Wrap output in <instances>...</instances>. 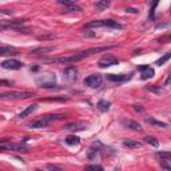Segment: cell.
<instances>
[{"mask_svg": "<svg viewBox=\"0 0 171 171\" xmlns=\"http://www.w3.org/2000/svg\"><path fill=\"white\" fill-rule=\"evenodd\" d=\"M36 84L42 88H55L56 86V76L52 74H47V75H42V76L36 78Z\"/></svg>", "mask_w": 171, "mask_h": 171, "instance_id": "1", "label": "cell"}, {"mask_svg": "<svg viewBox=\"0 0 171 171\" xmlns=\"http://www.w3.org/2000/svg\"><path fill=\"white\" fill-rule=\"evenodd\" d=\"M88 28H92V27H104V28H114V29H122L123 26L119 24L118 22H114V20H98V22H92L90 23Z\"/></svg>", "mask_w": 171, "mask_h": 171, "instance_id": "2", "label": "cell"}, {"mask_svg": "<svg viewBox=\"0 0 171 171\" xmlns=\"http://www.w3.org/2000/svg\"><path fill=\"white\" fill-rule=\"evenodd\" d=\"M78 67L71 66V67H67L66 70L63 71V80L66 84H74L78 79Z\"/></svg>", "mask_w": 171, "mask_h": 171, "instance_id": "3", "label": "cell"}, {"mask_svg": "<svg viewBox=\"0 0 171 171\" xmlns=\"http://www.w3.org/2000/svg\"><path fill=\"white\" fill-rule=\"evenodd\" d=\"M102 83H103V78H102V75H99V74L90 75V76L84 79V84L91 88H98L102 86Z\"/></svg>", "mask_w": 171, "mask_h": 171, "instance_id": "4", "label": "cell"}, {"mask_svg": "<svg viewBox=\"0 0 171 171\" xmlns=\"http://www.w3.org/2000/svg\"><path fill=\"white\" fill-rule=\"evenodd\" d=\"M32 96L34 94L26 92V91H13V92H7V94L0 95V98H9V99H28Z\"/></svg>", "mask_w": 171, "mask_h": 171, "instance_id": "5", "label": "cell"}, {"mask_svg": "<svg viewBox=\"0 0 171 171\" xmlns=\"http://www.w3.org/2000/svg\"><path fill=\"white\" fill-rule=\"evenodd\" d=\"M0 66L6 70H20L23 67V64L22 62H19L16 59H8V60H4Z\"/></svg>", "mask_w": 171, "mask_h": 171, "instance_id": "6", "label": "cell"}, {"mask_svg": "<svg viewBox=\"0 0 171 171\" xmlns=\"http://www.w3.org/2000/svg\"><path fill=\"white\" fill-rule=\"evenodd\" d=\"M115 64H119V60L114 56H104L98 62V66L100 68H106V67H111Z\"/></svg>", "mask_w": 171, "mask_h": 171, "instance_id": "7", "label": "cell"}, {"mask_svg": "<svg viewBox=\"0 0 171 171\" xmlns=\"http://www.w3.org/2000/svg\"><path fill=\"white\" fill-rule=\"evenodd\" d=\"M87 127V123L86 122H74V123H67L64 124V130H70V131H82Z\"/></svg>", "mask_w": 171, "mask_h": 171, "instance_id": "8", "label": "cell"}, {"mask_svg": "<svg viewBox=\"0 0 171 171\" xmlns=\"http://www.w3.org/2000/svg\"><path fill=\"white\" fill-rule=\"evenodd\" d=\"M107 80L108 82H126V80H128V79H131V74H128V75H114V74H108L107 76Z\"/></svg>", "mask_w": 171, "mask_h": 171, "instance_id": "9", "label": "cell"}, {"mask_svg": "<svg viewBox=\"0 0 171 171\" xmlns=\"http://www.w3.org/2000/svg\"><path fill=\"white\" fill-rule=\"evenodd\" d=\"M6 150H11V151H18V153H27L28 148L23 144L19 143H6Z\"/></svg>", "mask_w": 171, "mask_h": 171, "instance_id": "10", "label": "cell"}, {"mask_svg": "<svg viewBox=\"0 0 171 171\" xmlns=\"http://www.w3.org/2000/svg\"><path fill=\"white\" fill-rule=\"evenodd\" d=\"M59 4L67 7V11H75V12H82V8L76 6L74 2H70V0H59Z\"/></svg>", "mask_w": 171, "mask_h": 171, "instance_id": "11", "label": "cell"}, {"mask_svg": "<svg viewBox=\"0 0 171 171\" xmlns=\"http://www.w3.org/2000/svg\"><path fill=\"white\" fill-rule=\"evenodd\" d=\"M49 122L48 120L44 118V117H42L40 119H38V120H35V122H32V123H29L28 124V127L29 128H43V127H46V126L48 124Z\"/></svg>", "mask_w": 171, "mask_h": 171, "instance_id": "12", "label": "cell"}, {"mask_svg": "<svg viewBox=\"0 0 171 171\" xmlns=\"http://www.w3.org/2000/svg\"><path fill=\"white\" fill-rule=\"evenodd\" d=\"M123 126L127 128H131L134 131H142V126H140L138 122H134V120H127V119H123Z\"/></svg>", "mask_w": 171, "mask_h": 171, "instance_id": "13", "label": "cell"}, {"mask_svg": "<svg viewBox=\"0 0 171 171\" xmlns=\"http://www.w3.org/2000/svg\"><path fill=\"white\" fill-rule=\"evenodd\" d=\"M139 70L142 71V79L146 80V79H150V78H153L154 76V70L153 68H150L147 66H142V67H139Z\"/></svg>", "mask_w": 171, "mask_h": 171, "instance_id": "14", "label": "cell"}, {"mask_svg": "<svg viewBox=\"0 0 171 171\" xmlns=\"http://www.w3.org/2000/svg\"><path fill=\"white\" fill-rule=\"evenodd\" d=\"M7 55H18V51L13 47L0 46V56H7Z\"/></svg>", "mask_w": 171, "mask_h": 171, "instance_id": "15", "label": "cell"}, {"mask_svg": "<svg viewBox=\"0 0 171 171\" xmlns=\"http://www.w3.org/2000/svg\"><path fill=\"white\" fill-rule=\"evenodd\" d=\"M123 146L127 148H140L142 147V143L140 142H137V140H131V139H126L123 140Z\"/></svg>", "mask_w": 171, "mask_h": 171, "instance_id": "16", "label": "cell"}, {"mask_svg": "<svg viewBox=\"0 0 171 171\" xmlns=\"http://www.w3.org/2000/svg\"><path fill=\"white\" fill-rule=\"evenodd\" d=\"M36 108H38V106H36V104L28 106V107H27L26 110H24V111H22V112L19 114V118H20V119H23V118L28 117V115H29V114H32V112H34V111H35V110H36Z\"/></svg>", "mask_w": 171, "mask_h": 171, "instance_id": "17", "label": "cell"}, {"mask_svg": "<svg viewBox=\"0 0 171 171\" xmlns=\"http://www.w3.org/2000/svg\"><path fill=\"white\" fill-rule=\"evenodd\" d=\"M147 90H148L150 92H154V94H157V95H160V94H164L166 92L163 87H160V86H155V84L147 86Z\"/></svg>", "mask_w": 171, "mask_h": 171, "instance_id": "18", "label": "cell"}, {"mask_svg": "<svg viewBox=\"0 0 171 171\" xmlns=\"http://www.w3.org/2000/svg\"><path fill=\"white\" fill-rule=\"evenodd\" d=\"M51 51H54V47H39V48L32 49L31 54L40 55V54H47V52H51Z\"/></svg>", "mask_w": 171, "mask_h": 171, "instance_id": "19", "label": "cell"}, {"mask_svg": "<svg viewBox=\"0 0 171 171\" xmlns=\"http://www.w3.org/2000/svg\"><path fill=\"white\" fill-rule=\"evenodd\" d=\"M110 106H111V103L107 102V100H99V102H98V108H99L102 112L108 111Z\"/></svg>", "mask_w": 171, "mask_h": 171, "instance_id": "20", "label": "cell"}, {"mask_svg": "<svg viewBox=\"0 0 171 171\" xmlns=\"http://www.w3.org/2000/svg\"><path fill=\"white\" fill-rule=\"evenodd\" d=\"M147 123L154 124V126H157V127H162V128L167 127V123L160 122V120H157V119H154V118H147Z\"/></svg>", "mask_w": 171, "mask_h": 171, "instance_id": "21", "label": "cell"}, {"mask_svg": "<svg viewBox=\"0 0 171 171\" xmlns=\"http://www.w3.org/2000/svg\"><path fill=\"white\" fill-rule=\"evenodd\" d=\"M66 143L70 146H78L80 143V139L78 137H75V135H70V137L66 138Z\"/></svg>", "mask_w": 171, "mask_h": 171, "instance_id": "22", "label": "cell"}, {"mask_svg": "<svg viewBox=\"0 0 171 171\" xmlns=\"http://www.w3.org/2000/svg\"><path fill=\"white\" fill-rule=\"evenodd\" d=\"M110 7V2L108 0H102V2H98L95 4V8L98 9V11H104L106 8Z\"/></svg>", "mask_w": 171, "mask_h": 171, "instance_id": "23", "label": "cell"}, {"mask_svg": "<svg viewBox=\"0 0 171 171\" xmlns=\"http://www.w3.org/2000/svg\"><path fill=\"white\" fill-rule=\"evenodd\" d=\"M88 159L90 160H96V159H100V150H94L91 148L88 153Z\"/></svg>", "mask_w": 171, "mask_h": 171, "instance_id": "24", "label": "cell"}, {"mask_svg": "<svg viewBox=\"0 0 171 171\" xmlns=\"http://www.w3.org/2000/svg\"><path fill=\"white\" fill-rule=\"evenodd\" d=\"M144 140H146V142H147L148 144L154 146V147H158V144H159V140L155 138V137H146Z\"/></svg>", "mask_w": 171, "mask_h": 171, "instance_id": "25", "label": "cell"}, {"mask_svg": "<svg viewBox=\"0 0 171 171\" xmlns=\"http://www.w3.org/2000/svg\"><path fill=\"white\" fill-rule=\"evenodd\" d=\"M83 171H104V170H103L102 166H99V164H90Z\"/></svg>", "mask_w": 171, "mask_h": 171, "instance_id": "26", "label": "cell"}, {"mask_svg": "<svg viewBox=\"0 0 171 171\" xmlns=\"http://www.w3.org/2000/svg\"><path fill=\"white\" fill-rule=\"evenodd\" d=\"M44 171H64V170L55 164H46L44 166Z\"/></svg>", "mask_w": 171, "mask_h": 171, "instance_id": "27", "label": "cell"}, {"mask_svg": "<svg viewBox=\"0 0 171 171\" xmlns=\"http://www.w3.org/2000/svg\"><path fill=\"white\" fill-rule=\"evenodd\" d=\"M171 58V54L170 52H167V54H166L164 55V56H162V58H160L159 60H157V64H158V66H163V64L166 63V62H167V60Z\"/></svg>", "mask_w": 171, "mask_h": 171, "instance_id": "28", "label": "cell"}, {"mask_svg": "<svg viewBox=\"0 0 171 171\" xmlns=\"http://www.w3.org/2000/svg\"><path fill=\"white\" fill-rule=\"evenodd\" d=\"M157 157L160 158V160H164V159H170L171 154L168 151H160V153H157Z\"/></svg>", "mask_w": 171, "mask_h": 171, "instance_id": "29", "label": "cell"}, {"mask_svg": "<svg viewBox=\"0 0 171 171\" xmlns=\"http://www.w3.org/2000/svg\"><path fill=\"white\" fill-rule=\"evenodd\" d=\"M160 166L166 170V171H170L171 170V164H170V159H164V160H160Z\"/></svg>", "mask_w": 171, "mask_h": 171, "instance_id": "30", "label": "cell"}, {"mask_svg": "<svg viewBox=\"0 0 171 171\" xmlns=\"http://www.w3.org/2000/svg\"><path fill=\"white\" fill-rule=\"evenodd\" d=\"M55 38H56V35H54V34H51V35H43V36H38L39 40H52Z\"/></svg>", "mask_w": 171, "mask_h": 171, "instance_id": "31", "label": "cell"}, {"mask_svg": "<svg viewBox=\"0 0 171 171\" xmlns=\"http://www.w3.org/2000/svg\"><path fill=\"white\" fill-rule=\"evenodd\" d=\"M158 6V2H154L153 3V7H151V9H150V15H148V19H151V20H154V12H155V7Z\"/></svg>", "mask_w": 171, "mask_h": 171, "instance_id": "32", "label": "cell"}, {"mask_svg": "<svg viewBox=\"0 0 171 171\" xmlns=\"http://www.w3.org/2000/svg\"><path fill=\"white\" fill-rule=\"evenodd\" d=\"M44 102H66V98H51V99H44Z\"/></svg>", "mask_w": 171, "mask_h": 171, "instance_id": "33", "label": "cell"}, {"mask_svg": "<svg viewBox=\"0 0 171 171\" xmlns=\"http://www.w3.org/2000/svg\"><path fill=\"white\" fill-rule=\"evenodd\" d=\"M84 36H87V38H95V36H96V34H95L94 31H90V29H87V31L84 32Z\"/></svg>", "mask_w": 171, "mask_h": 171, "instance_id": "34", "label": "cell"}, {"mask_svg": "<svg viewBox=\"0 0 171 171\" xmlns=\"http://www.w3.org/2000/svg\"><path fill=\"white\" fill-rule=\"evenodd\" d=\"M132 107H134L135 111H138V112H143L144 111V108L142 107V106H132Z\"/></svg>", "mask_w": 171, "mask_h": 171, "instance_id": "35", "label": "cell"}, {"mask_svg": "<svg viewBox=\"0 0 171 171\" xmlns=\"http://www.w3.org/2000/svg\"><path fill=\"white\" fill-rule=\"evenodd\" d=\"M126 11L130 12V13H138V9H135V8H127Z\"/></svg>", "mask_w": 171, "mask_h": 171, "instance_id": "36", "label": "cell"}, {"mask_svg": "<svg viewBox=\"0 0 171 171\" xmlns=\"http://www.w3.org/2000/svg\"><path fill=\"white\" fill-rule=\"evenodd\" d=\"M0 84H6V86H11L9 80H0Z\"/></svg>", "mask_w": 171, "mask_h": 171, "instance_id": "37", "label": "cell"}, {"mask_svg": "<svg viewBox=\"0 0 171 171\" xmlns=\"http://www.w3.org/2000/svg\"><path fill=\"white\" fill-rule=\"evenodd\" d=\"M2 13H6V15H12V11H8V9H3V11H0Z\"/></svg>", "mask_w": 171, "mask_h": 171, "instance_id": "38", "label": "cell"}, {"mask_svg": "<svg viewBox=\"0 0 171 171\" xmlns=\"http://www.w3.org/2000/svg\"><path fill=\"white\" fill-rule=\"evenodd\" d=\"M170 82H171V76L168 75V76H167V79H166V86H168V84H170Z\"/></svg>", "mask_w": 171, "mask_h": 171, "instance_id": "39", "label": "cell"}, {"mask_svg": "<svg viewBox=\"0 0 171 171\" xmlns=\"http://www.w3.org/2000/svg\"><path fill=\"white\" fill-rule=\"evenodd\" d=\"M115 171H120V168H115Z\"/></svg>", "mask_w": 171, "mask_h": 171, "instance_id": "40", "label": "cell"}]
</instances>
